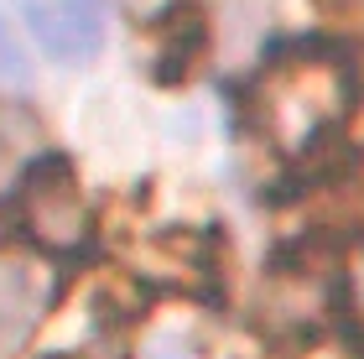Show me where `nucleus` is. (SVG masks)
<instances>
[{
  "instance_id": "4",
  "label": "nucleus",
  "mask_w": 364,
  "mask_h": 359,
  "mask_svg": "<svg viewBox=\"0 0 364 359\" xmlns=\"http://www.w3.org/2000/svg\"><path fill=\"white\" fill-rule=\"evenodd\" d=\"M42 151V125L26 105L0 100V193H11Z\"/></svg>"
},
{
  "instance_id": "1",
  "label": "nucleus",
  "mask_w": 364,
  "mask_h": 359,
  "mask_svg": "<svg viewBox=\"0 0 364 359\" xmlns=\"http://www.w3.org/2000/svg\"><path fill=\"white\" fill-rule=\"evenodd\" d=\"M21 224L47 250H78L89 240V208L63 161H42L21 188Z\"/></svg>"
},
{
  "instance_id": "2",
  "label": "nucleus",
  "mask_w": 364,
  "mask_h": 359,
  "mask_svg": "<svg viewBox=\"0 0 364 359\" xmlns=\"http://www.w3.org/2000/svg\"><path fill=\"white\" fill-rule=\"evenodd\" d=\"M26 16L37 42L63 63H84L105 42V6L99 0H31Z\"/></svg>"
},
{
  "instance_id": "5",
  "label": "nucleus",
  "mask_w": 364,
  "mask_h": 359,
  "mask_svg": "<svg viewBox=\"0 0 364 359\" xmlns=\"http://www.w3.org/2000/svg\"><path fill=\"white\" fill-rule=\"evenodd\" d=\"M0 78H6V84H26V78H31L26 53L16 47V31H11L6 16H0Z\"/></svg>"
},
{
  "instance_id": "3",
  "label": "nucleus",
  "mask_w": 364,
  "mask_h": 359,
  "mask_svg": "<svg viewBox=\"0 0 364 359\" xmlns=\"http://www.w3.org/2000/svg\"><path fill=\"white\" fill-rule=\"evenodd\" d=\"M53 291H58V282L47 276L42 260L6 245L0 250V344L26 338L31 323L42 318V307L53 302Z\"/></svg>"
},
{
  "instance_id": "6",
  "label": "nucleus",
  "mask_w": 364,
  "mask_h": 359,
  "mask_svg": "<svg viewBox=\"0 0 364 359\" xmlns=\"http://www.w3.org/2000/svg\"><path fill=\"white\" fill-rule=\"evenodd\" d=\"M151 359H198L188 344H161V349H151Z\"/></svg>"
}]
</instances>
